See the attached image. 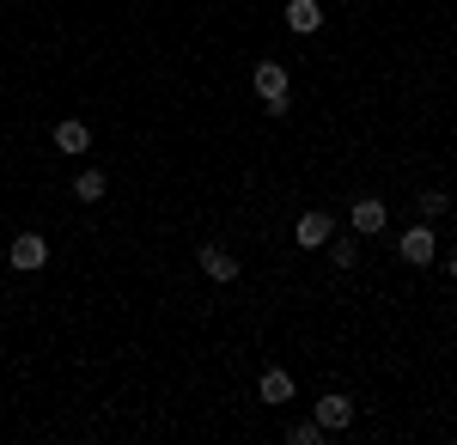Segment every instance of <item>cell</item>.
I'll return each mask as SVG.
<instances>
[{
  "instance_id": "cell-5",
  "label": "cell",
  "mask_w": 457,
  "mask_h": 445,
  "mask_svg": "<svg viewBox=\"0 0 457 445\" xmlns=\"http://www.w3.org/2000/svg\"><path fill=\"white\" fill-rule=\"evenodd\" d=\"M396 250H403V263H415V269H427V263L439 256V244H433V226H409V232L396 239Z\"/></svg>"
},
{
  "instance_id": "cell-3",
  "label": "cell",
  "mask_w": 457,
  "mask_h": 445,
  "mask_svg": "<svg viewBox=\"0 0 457 445\" xmlns=\"http://www.w3.org/2000/svg\"><path fill=\"white\" fill-rule=\"evenodd\" d=\"M6 263H12L19 274H37L43 263H49V239H43V232H19V239H12V256H6Z\"/></svg>"
},
{
  "instance_id": "cell-2",
  "label": "cell",
  "mask_w": 457,
  "mask_h": 445,
  "mask_svg": "<svg viewBox=\"0 0 457 445\" xmlns=\"http://www.w3.org/2000/svg\"><path fill=\"white\" fill-rule=\"evenodd\" d=\"M329 239H336V220H329L323 207H312V214L293 220V244H299V250H323Z\"/></svg>"
},
{
  "instance_id": "cell-11",
  "label": "cell",
  "mask_w": 457,
  "mask_h": 445,
  "mask_svg": "<svg viewBox=\"0 0 457 445\" xmlns=\"http://www.w3.org/2000/svg\"><path fill=\"white\" fill-rule=\"evenodd\" d=\"M104 189H110L104 172H79L73 177V196H79V202H104Z\"/></svg>"
},
{
  "instance_id": "cell-14",
  "label": "cell",
  "mask_w": 457,
  "mask_h": 445,
  "mask_svg": "<svg viewBox=\"0 0 457 445\" xmlns=\"http://www.w3.org/2000/svg\"><path fill=\"white\" fill-rule=\"evenodd\" d=\"M353 263H360V250H353V244L342 239V244H336V269H353Z\"/></svg>"
},
{
  "instance_id": "cell-4",
  "label": "cell",
  "mask_w": 457,
  "mask_h": 445,
  "mask_svg": "<svg viewBox=\"0 0 457 445\" xmlns=\"http://www.w3.org/2000/svg\"><path fill=\"white\" fill-rule=\"evenodd\" d=\"M195 269L226 287V281H238V256H232L226 244H202V250H195Z\"/></svg>"
},
{
  "instance_id": "cell-10",
  "label": "cell",
  "mask_w": 457,
  "mask_h": 445,
  "mask_svg": "<svg viewBox=\"0 0 457 445\" xmlns=\"http://www.w3.org/2000/svg\"><path fill=\"white\" fill-rule=\"evenodd\" d=\"M55 147H62V153H86V147H92V129H86V122H55Z\"/></svg>"
},
{
  "instance_id": "cell-12",
  "label": "cell",
  "mask_w": 457,
  "mask_h": 445,
  "mask_svg": "<svg viewBox=\"0 0 457 445\" xmlns=\"http://www.w3.org/2000/svg\"><path fill=\"white\" fill-rule=\"evenodd\" d=\"M445 189H421V196H415V214H421V220H439V214H445Z\"/></svg>"
},
{
  "instance_id": "cell-9",
  "label": "cell",
  "mask_w": 457,
  "mask_h": 445,
  "mask_svg": "<svg viewBox=\"0 0 457 445\" xmlns=\"http://www.w3.org/2000/svg\"><path fill=\"white\" fill-rule=\"evenodd\" d=\"M317 421H323V433H342L353 421V403L348 397H323V403H317Z\"/></svg>"
},
{
  "instance_id": "cell-15",
  "label": "cell",
  "mask_w": 457,
  "mask_h": 445,
  "mask_svg": "<svg viewBox=\"0 0 457 445\" xmlns=\"http://www.w3.org/2000/svg\"><path fill=\"white\" fill-rule=\"evenodd\" d=\"M439 269H445V274H452V281H457V250H452V256H445V263H439Z\"/></svg>"
},
{
  "instance_id": "cell-6",
  "label": "cell",
  "mask_w": 457,
  "mask_h": 445,
  "mask_svg": "<svg viewBox=\"0 0 457 445\" xmlns=\"http://www.w3.org/2000/svg\"><path fill=\"white\" fill-rule=\"evenodd\" d=\"M348 220H353V232H360V239H372V232H385L390 214H385V202H378V196H360Z\"/></svg>"
},
{
  "instance_id": "cell-7",
  "label": "cell",
  "mask_w": 457,
  "mask_h": 445,
  "mask_svg": "<svg viewBox=\"0 0 457 445\" xmlns=\"http://www.w3.org/2000/svg\"><path fill=\"white\" fill-rule=\"evenodd\" d=\"M256 397H262V403H275V409H281V403H293V373H287V366H269V373H262V384H256Z\"/></svg>"
},
{
  "instance_id": "cell-1",
  "label": "cell",
  "mask_w": 457,
  "mask_h": 445,
  "mask_svg": "<svg viewBox=\"0 0 457 445\" xmlns=\"http://www.w3.org/2000/svg\"><path fill=\"white\" fill-rule=\"evenodd\" d=\"M250 80H256V92H262V104H269V116H287V86H293V73L281 68V62H275V55H269V62H256V73H250Z\"/></svg>"
},
{
  "instance_id": "cell-13",
  "label": "cell",
  "mask_w": 457,
  "mask_h": 445,
  "mask_svg": "<svg viewBox=\"0 0 457 445\" xmlns=\"http://www.w3.org/2000/svg\"><path fill=\"white\" fill-rule=\"evenodd\" d=\"M317 440H323V421L317 415L312 421H293V445H317Z\"/></svg>"
},
{
  "instance_id": "cell-8",
  "label": "cell",
  "mask_w": 457,
  "mask_h": 445,
  "mask_svg": "<svg viewBox=\"0 0 457 445\" xmlns=\"http://www.w3.org/2000/svg\"><path fill=\"white\" fill-rule=\"evenodd\" d=\"M287 25H293L299 37L323 31V6H317V0H287Z\"/></svg>"
}]
</instances>
